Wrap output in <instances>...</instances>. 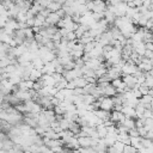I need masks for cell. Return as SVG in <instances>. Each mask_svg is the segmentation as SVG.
<instances>
[{"mask_svg":"<svg viewBox=\"0 0 153 153\" xmlns=\"http://www.w3.org/2000/svg\"><path fill=\"white\" fill-rule=\"evenodd\" d=\"M145 47L148 50H153V42H145Z\"/></svg>","mask_w":153,"mask_h":153,"instance_id":"cell-6","label":"cell"},{"mask_svg":"<svg viewBox=\"0 0 153 153\" xmlns=\"http://www.w3.org/2000/svg\"><path fill=\"white\" fill-rule=\"evenodd\" d=\"M122 79L121 78H116V79H112V81H111V85L112 86H115V87H121V85H122Z\"/></svg>","mask_w":153,"mask_h":153,"instance_id":"cell-2","label":"cell"},{"mask_svg":"<svg viewBox=\"0 0 153 153\" xmlns=\"http://www.w3.org/2000/svg\"><path fill=\"white\" fill-rule=\"evenodd\" d=\"M60 19H61V17L59 16L57 12H50V13L47 16L45 22H47L49 25H55V24H57V22H59Z\"/></svg>","mask_w":153,"mask_h":153,"instance_id":"cell-1","label":"cell"},{"mask_svg":"<svg viewBox=\"0 0 153 153\" xmlns=\"http://www.w3.org/2000/svg\"><path fill=\"white\" fill-rule=\"evenodd\" d=\"M151 31H153V27H152V29H151Z\"/></svg>","mask_w":153,"mask_h":153,"instance_id":"cell-8","label":"cell"},{"mask_svg":"<svg viewBox=\"0 0 153 153\" xmlns=\"http://www.w3.org/2000/svg\"><path fill=\"white\" fill-rule=\"evenodd\" d=\"M151 106H152V109H153V99H152V102H151Z\"/></svg>","mask_w":153,"mask_h":153,"instance_id":"cell-7","label":"cell"},{"mask_svg":"<svg viewBox=\"0 0 153 153\" xmlns=\"http://www.w3.org/2000/svg\"><path fill=\"white\" fill-rule=\"evenodd\" d=\"M151 32H152V33H153V31H151Z\"/></svg>","mask_w":153,"mask_h":153,"instance_id":"cell-9","label":"cell"},{"mask_svg":"<svg viewBox=\"0 0 153 153\" xmlns=\"http://www.w3.org/2000/svg\"><path fill=\"white\" fill-rule=\"evenodd\" d=\"M143 56L147 57V59H152V60H153V50H148V49H146L145 53H143Z\"/></svg>","mask_w":153,"mask_h":153,"instance_id":"cell-4","label":"cell"},{"mask_svg":"<svg viewBox=\"0 0 153 153\" xmlns=\"http://www.w3.org/2000/svg\"><path fill=\"white\" fill-rule=\"evenodd\" d=\"M30 1H31V0H30Z\"/></svg>","mask_w":153,"mask_h":153,"instance_id":"cell-10","label":"cell"},{"mask_svg":"<svg viewBox=\"0 0 153 153\" xmlns=\"http://www.w3.org/2000/svg\"><path fill=\"white\" fill-rule=\"evenodd\" d=\"M137 131H139V135H140L141 137H145V136H146V134H147V129L145 128V126L139 127V128H137Z\"/></svg>","mask_w":153,"mask_h":153,"instance_id":"cell-3","label":"cell"},{"mask_svg":"<svg viewBox=\"0 0 153 153\" xmlns=\"http://www.w3.org/2000/svg\"><path fill=\"white\" fill-rule=\"evenodd\" d=\"M145 26H146L147 29H149V30H151V29L153 27V19H151V18H149V19L147 20V23H146V25H145Z\"/></svg>","mask_w":153,"mask_h":153,"instance_id":"cell-5","label":"cell"}]
</instances>
